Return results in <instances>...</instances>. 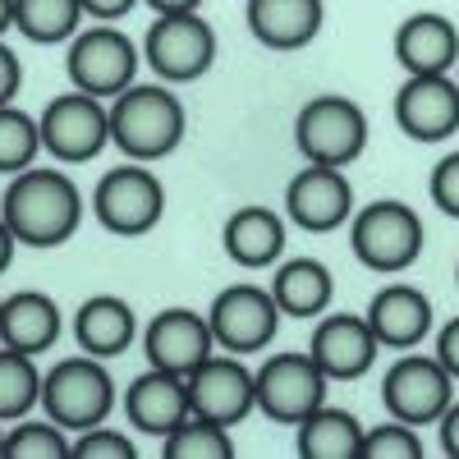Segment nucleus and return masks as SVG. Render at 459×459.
<instances>
[{
	"label": "nucleus",
	"instance_id": "nucleus-1",
	"mask_svg": "<svg viewBox=\"0 0 459 459\" xmlns=\"http://www.w3.org/2000/svg\"><path fill=\"white\" fill-rule=\"evenodd\" d=\"M0 216L23 248H60L83 225V194L56 166H28L10 175L0 194Z\"/></svg>",
	"mask_w": 459,
	"mask_h": 459
},
{
	"label": "nucleus",
	"instance_id": "nucleus-2",
	"mask_svg": "<svg viewBox=\"0 0 459 459\" xmlns=\"http://www.w3.org/2000/svg\"><path fill=\"white\" fill-rule=\"evenodd\" d=\"M188 134V110L166 83H134L110 101V143L129 161H166Z\"/></svg>",
	"mask_w": 459,
	"mask_h": 459
},
{
	"label": "nucleus",
	"instance_id": "nucleus-3",
	"mask_svg": "<svg viewBox=\"0 0 459 459\" xmlns=\"http://www.w3.org/2000/svg\"><path fill=\"white\" fill-rule=\"evenodd\" d=\"M120 391L106 368V359H92L79 350V359H60L51 372H42V409L65 432H88L97 423H110Z\"/></svg>",
	"mask_w": 459,
	"mask_h": 459
},
{
	"label": "nucleus",
	"instance_id": "nucleus-4",
	"mask_svg": "<svg viewBox=\"0 0 459 459\" xmlns=\"http://www.w3.org/2000/svg\"><path fill=\"white\" fill-rule=\"evenodd\" d=\"M423 221L400 198H377L368 207H354L350 216V248L377 276H400L423 257Z\"/></svg>",
	"mask_w": 459,
	"mask_h": 459
},
{
	"label": "nucleus",
	"instance_id": "nucleus-5",
	"mask_svg": "<svg viewBox=\"0 0 459 459\" xmlns=\"http://www.w3.org/2000/svg\"><path fill=\"white\" fill-rule=\"evenodd\" d=\"M368 115L354 97H335L322 92L313 101H303V110L294 115V147L303 161L313 166H335L350 170L363 152H368Z\"/></svg>",
	"mask_w": 459,
	"mask_h": 459
},
{
	"label": "nucleus",
	"instance_id": "nucleus-6",
	"mask_svg": "<svg viewBox=\"0 0 459 459\" xmlns=\"http://www.w3.org/2000/svg\"><path fill=\"white\" fill-rule=\"evenodd\" d=\"M138 65H143V51L129 42L120 28H110V23L79 28L69 37V51H65L69 83L79 92L101 97V101H115L125 88H134Z\"/></svg>",
	"mask_w": 459,
	"mask_h": 459
},
{
	"label": "nucleus",
	"instance_id": "nucleus-7",
	"mask_svg": "<svg viewBox=\"0 0 459 459\" xmlns=\"http://www.w3.org/2000/svg\"><path fill=\"white\" fill-rule=\"evenodd\" d=\"M92 216L120 239H143L166 216V188L147 170V161L115 166L92 188Z\"/></svg>",
	"mask_w": 459,
	"mask_h": 459
},
{
	"label": "nucleus",
	"instance_id": "nucleus-8",
	"mask_svg": "<svg viewBox=\"0 0 459 459\" xmlns=\"http://www.w3.org/2000/svg\"><path fill=\"white\" fill-rule=\"evenodd\" d=\"M37 125H42V152L65 166H83L101 157V147H110V101L74 88L51 97Z\"/></svg>",
	"mask_w": 459,
	"mask_h": 459
},
{
	"label": "nucleus",
	"instance_id": "nucleus-9",
	"mask_svg": "<svg viewBox=\"0 0 459 459\" xmlns=\"http://www.w3.org/2000/svg\"><path fill=\"white\" fill-rule=\"evenodd\" d=\"M143 60L161 83H198L216 65V28L198 14H157L143 37Z\"/></svg>",
	"mask_w": 459,
	"mask_h": 459
},
{
	"label": "nucleus",
	"instance_id": "nucleus-10",
	"mask_svg": "<svg viewBox=\"0 0 459 459\" xmlns=\"http://www.w3.org/2000/svg\"><path fill=\"white\" fill-rule=\"evenodd\" d=\"M253 391L257 409L281 428H299L317 404H326L331 377L317 368L313 354H276L262 368H253Z\"/></svg>",
	"mask_w": 459,
	"mask_h": 459
},
{
	"label": "nucleus",
	"instance_id": "nucleus-11",
	"mask_svg": "<svg viewBox=\"0 0 459 459\" xmlns=\"http://www.w3.org/2000/svg\"><path fill=\"white\" fill-rule=\"evenodd\" d=\"M207 322H212V340L216 350L225 354H262L266 344L276 340L281 331V308L266 285H225L212 308H207Z\"/></svg>",
	"mask_w": 459,
	"mask_h": 459
},
{
	"label": "nucleus",
	"instance_id": "nucleus-12",
	"mask_svg": "<svg viewBox=\"0 0 459 459\" xmlns=\"http://www.w3.org/2000/svg\"><path fill=\"white\" fill-rule=\"evenodd\" d=\"M455 400V377L432 359L423 354H409V359H395L386 368V377H381V404H386L391 418H400V423L409 428H437V418L450 409Z\"/></svg>",
	"mask_w": 459,
	"mask_h": 459
},
{
	"label": "nucleus",
	"instance_id": "nucleus-13",
	"mask_svg": "<svg viewBox=\"0 0 459 459\" xmlns=\"http://www.w3.org/2000/svg\"><path fill=\"white\" fill-rule=\"evenodd\" d=\"M188 386V413H203L221 428H239L244 418L257 409V391H253V368L239 354H225L221 359H203L194 372L184 377Z\"/></svg>",
	"mask_w": 459,
	"mask_h": 459
},
{
	"label": "nucleus",
	"instance_id": "nucleus-14",
	"mask_svg": "<svg viewBox=\"0 0 459 459\" xmlns=\"http://www.w3.org/2000/svg\"><path fill=\"white\" fill-rule=\"evenodd\" d=\"M285 216L299 225L303 235H331V230L350 225L354 216V184L335 166H313L303 161V170L285 184Z\"/></svg>",
	"mask_w": 459,
	"mask_h": 459
},
{
	"label": "nucleus",
	"instance_id": "nucleus-15",
	"mask_svg": "<svg viewBox=\"0 0 459 459\" xmlns=\"http://www.w3.org/2000/svg\"><path fill=\"white\" fill-rule=\"evenodd\" d=\"M395 125L413 143H446L459 134V79L455 74H404L395 92Z\"/></svg>",
	"mask_w": 459,
	"mask_h": 459
},
{
	"label": "nucleus",
	"instance_id": "nucleus-16",
	"mask_svg": "<svg viewBox=\"0 0 459 459\" xmlns=\"http://www.w3.org/2000/svg\"><path fill=\"white\" fill-rule=\"evenodd\" d=\"M143 354H147V368H166V372L188 377L203 359L216 354L207 313L179 308V303H175V308H161L157 317L147 322V331H143Z\"/></svg>",
	"mask_w": 459,
	"mask_h": 459
},
{
	"label": "nucleus",
	"instance_id": "nucleus-17",
	"mask_svg": "<svg viewBox=\"0 0 459 459\" xmlns=\"http://www.w3.org/2000/svg\"><path fill=\"white\" fill-rule=\"evenodd\" d=\"M377 335L363 317L354 313H322L317 326H313V340H308V354L317 359V368L331 377V381H359L372 372L377 363Z\"/></svg>",
	"mask_w": 459,
	"mask_h": 459
},
{
	"label": "nucleus",
	"instance_id": "nucleus-18",
	"mask_svg": "<svg viewBox=\"0 0 459 459\" xmlns=\"http://www.w3.org/2000/svg\"><path fill=\"white\" fill-rule=\"evenodd\" d=\"M363 322L372 326L381 350H395V354H409L418 350L428 335H432V299L418 290V285H381L368 303Z\"/></svg>",
	"mask_w": 459,
	"mask_h": 459
},
{
	"label": "nucleus",
	"instance_id": "nucleus-19",
	"mask_svg": "<svg viewBox=\"0 0 459 459\" xmlns=\"http://www.w3.org/2000/svg\"><path fill=\"white\" fill-rule=\"evenodd\" d=\"M120 404H125V418H129L134 432L161 441L166 432H175L188 418V386H184L179 372L147 368V372H138L125 386Z\"/></svg>",
	"mask_w": 459,
	"mask_h": 459
},
{
	"label": "nucleus",
	"instance_id": "nucleus-20",
	"mask_svg": "<svg viewBox=\"0 0 459 459\" xmlns=\"http://www.w3.org/2000/svg\"><path fill=\"white\" fill-rule=\"evenodd\" d=\"M395 65L404 74H455L459 28L437 10H418L395 28Z\"/></svg>",
	"mask_w": 459,
	"mask_h": 459
},
{
	"label": "nucleus",
	"instance_id": "nucleus-21",
	"mask_svg": "<svg viewBox=\"0 0 459 459\" xmlns=\"http://www.w3.org/2000/svg\"><path fill=\"white\" fill-rule=\"evenodd\" d=\"M248 32L266 51H303L322 32L326 5L322 0H248Z\"/></svg>",
	"mask_w": 459,
	"mask_h": 459
},
{
	"label": "nucleus",
	"instance_id": "nucleus-22",
	"mask_svg": "<svg viewBox=\"0 0 459 459\" xmlns=\"http://www.w3.org/2000/svg\"><path fill=\"white\" fill-rule=\"evenodd\" d=\"M285 216L272 207H239L230 212L225 230H221V248L225 257L244 266V272H262V266H276L285 257Z\"/></svg>",
	"mask_w": 459,
	"mask_h": 459
},
{
	"label": "nucleus",
	"instance_id": "nucleus-23",
	"mask_svg": "<svg viewBox=\"0 0 459 459\" xmlns=\"http://www.w3.org/2000/svg\"><path fill=\"white\" fill-rule=\"evenodd\" d=\"M272 299L281 317H294V322H317L322 313H331L335 303V276L331 266L317 262V257H285L276 262V276H272Z\"/></svg>",
	"mask_w": 459,
	"mask_h": 459
},
{
	"label": "nucleus",
	"instance_id": "nucleus-24",
	"mask_svg": "<svg viewBox=\"0 0 459 459\" xmlns=\"http://www.w3.org/2000/svg\"><path fill=\"white\" fill-rule=\"evenodd\" d=\"M60 340V303L42 290H19L0 299V344L42 359Z\"/></svg>",
	"mask_w": 459,
	"mask_h": 459
},
{
	"label": "nucleus",
	"instance_id": "nucleus-25",
	"mask_svg": "<svg viewBox=\"0 0 459 459\" xmlns=\"http://www.w3.org/2000/svg\"><path fill=\"white\" fill-rule=\"evenodd\" d=\"M138 335V317L120 294H92L74 313V340L92 359H120Z\"/></svg>",
	"mask_w": 459,
	"mask_h": 459
},
{
	"label": "nucleus",
	"instance_id": "nucleus-26",
	"mask_svg": "<svg viewBox=\"0 0 459 459\" xmlns=\"http://www.w3.org/2000/svg\"><path fill=\"white\" fill-rule=\"evenodd\" d=\"M359 446H363V423L350 409H335L331 400L317 404L294 428V450L303 459H359Z\"/></svg>",
	"mask_w": 459,
	"mask_h": 459
},
{
	"label": "nucleus",
	"instance_id": "nucleus-27",
	"mask_svg": "<svg viewBox=\"0 0 459 459\" xmlns=\"http://www.w3.org/2000/svg\"><path fill=\"white\" fill-rule=\"evenodd\" d=\"M79 28H83L79 0H14V32H23L37 47L69 42Z\"/></svg>",
	"mask_w": 459,
	"mask_h": 459
},
{
	"label": "nucleus",
	"instance_id": "nucleus-28",
	"mask_svg": "<svg viewBox=\"0 0 459 459\" xmlns=\"http://www.w3.org/2000/svg\"><path fill=\"white\" fill-rule=\"evenodd\" d=\"M42 404V368L32 354L0 344V423H19Z\"/></svg>",
	"mask_w": 459,
	"mask_h": 459
},
{
	"label": "nucleus",
	"instance_id": "nucleus-29",
	"mask_svg": "<svg viewBox=\"0 0 459 459\" xmlns=\"http://www.w3.org/2000/svg\"><path fill=\"white\" fill-rule=\"evenodd\" d=\"M161 455L166 459H235V441H230V428L212 423L203 413H188L175 432L161 437Z\"/></svg>",
	"mask_w": 459,
	"mask_h": 459
},
{
	"label": "nucleus",
	"instance_id": "nucleus-30",
	"mask_svg": "<svg viewBox=\"0 0 459 459\" xmlns=\"http://www.w3.org/2000/svg\"><path fill=\"white\" fill-rule=\"evenodd\" d=\"M42 157V125L23 106H0V175H19Z\"/></svg>",
	"mask_w": 459,
	"mask_h": 459
},
{
	"label": "nucleus",
	"instance_id": "nucleus-31",
	"mask_svg": "<svg viewBox=\"0 0 459 459\" xmlns=\"http://www.w3.org/2000/svg\"><path fill=\"white\" fill-rule=\"evenodd\" d=\"M74 432H65L56 418H19V423L5 432V450L0 459H69Z\"/></svg>",
	"mask_w": 459,
	"mask_h": 459
},
{
	"label": "nucleus",
	"instance_id": "nucleus-32",
	"mask_svg": "<svg viewBox=\"0 0 459 459\" xmlns=\"http://www.w3.org/2000/svg\"><path fill=\"white\" fill-rule=\"evenodd\" d=\"M423 437H418V428L400 423V418H391V423H377V428H363V446H359V459H423Z\"/></svg>",
	"mask_w": 459,
	"mask_h": 459
},
{
	"label": "nucleus",
	"instance_id": "nucleus-33",
	"mask_svg": "<svg viewBox=\"0 0 459 459\" xmlns=\"http://www.w3.org/2000/svg\"><path fill=\"white\" fill-rule=\"evenodd\" d=\"M134 455H138L134 437L120 432V428H110V423L74 432V450H69V459H134Z\"/></svg>",
	"mask_w": 459,
	"mask_h": 459
},
{
	"label": "nucleus",
	"instance_id": "nucleus-34",
	"mask_svg": "<svg viewBox=\"0 0 459 459\" xmlns=\"http://www.w3.org/2000/svg\"><path fill=\"white\" fill-rule=\"evenodd\" d=\"M428 194H432L437 212H446V216H455V221H459V152H446V157L432 166Z\"/></svg>",
	"mask_w": 459,
	"mask_h": 459
},
{
	"label": "nucleus",
	"instance_id": "nucleus-35",
	"mask_svg": "<svg viewBox=\"0 0 459 459\" xmlns=\"http://www.w3.org/2000/svg\"><path fill=\"white\" fill-rule=\"evenodd\" d=\"M19 88H23V65H19V56L10 51L5 37H0V106H10V101L19 97Z\"/></svg>",
	"mask_w": 459,
	"mask_h": 459
},
{
	"label": "nucleus",
	"instance_id": "nucleus-36",
	"mask_svg": "<svg viewBox=\"0 0 459 459\" xmlns=\"http://www.w3.org/2000/svg\"><path fill=\"white\" fill-rule=\"evenodd\" d=\"M437 363L459 381V317H450V322L437 331Z\"/></svg>",
	"mask_w": 459,
	"mask_h": 459
},
{
	"label": "nucleus",
	"instance_id": "nucleus-37",
	"mask_svg": "<svg viewBox=\"0 0 459 459\" xmlns=\"http://www.w3.org/2000/svg\"><path fill=\"white\" fill-rule=\"evenodd\" d=\"M79 5H83V19H92V23H115V19L134 14L138 0H79Z\"/></svg>",
	"mask_w": 459,
	"mask_h": 459
},
{
	"label": "nucleus",
	"instance_id": "nucleus-38",
	"mask_svg": "<svg viewBox=\"0 0 459 459\" xmlns=\"http://www.w3.org/2000/svg\"><path fill=\"white\" fill-rule=\"evenodd\" d=\"M437 441H441V455L459 459V400H450V409L437 418Z\"/></svg>",
	"mask_w": 459,
	"mask_h": 459
},
{
	"label": "nucleus",
	"instance_id": "nucleus-39",
	"mask_svg": "<svg viewBox=\"0 0 459 459\" xmlns=\"http://www.w3.org/2000/svg\"><path fill=\"white\" fill-rule=\"evenodd\" d=\"M14 248H19V239H14V230L5 225V216H0V276L14 266Z\"/></svg>",
	"mask_w": 459,
	"mask_h": 459
},
{
	"label": "nucleus",
	"instance_id": "nucleus-40",
	"mask_svg": "<svg viewBox=\"0 0 459 459\" xmlns=\"http://www.w3.org/2000/svg\"><path fill=\"white\" fill-rule=\"evenodd\" d=\"M157 14H188V10H203V0H147Z\"/></svg>",
	"mask_w": 459,
	"mask_h": 459
},
{
	"label": "nucleus",
	"instance_id": "nucleus-41",
	"mask_svg": "<svg viewBox=\"0 0 459 459\" xmlns=\"http://www.w3.org/2000/svg\"><path fill=\"white\" fill-rule=\"evenodd\" d=\"M14 28V0H0V37Z\"/></svg>",
	"mask_w": 459,
	"mask_h": 459
},
{
	"label": "nucleus",
	"instance_id": "nucleus-42",
	"mask_svg": "<svg viewBox=\"0 0 459 459\" xmlns=\"http://www.w3.org/2000/svg\"><path fill=\"white\" fill-rule=\"evenodd\" d=\"M0 450H5V423H0Z\"/></svg>",
	"mask_w": 459,
	"mask_h": 459
},
{
	"label": "nucleus",
	"instance_id": "nucleus-43",
	"mask_svg": "<svg viewBox=\"0 0 459 459\" xmlns=\"http://www.w3.org/2000/svg\"><path fill=\"white\" fill-rule=\"evenodd\" d=\"M455 285H459V266H455Z\"/></svg>",
	"mask_w": 459,
	"mask_h": 459
},
{
	"label": "nucleus",
	"instance_id": "nucleus-44",
	"mask_svg": "<svg viewBox=\"0 0 459 459\" xmlns=\"http://www.w3.org/2000/svg\"><path fill=\"white\" fill-rule=\"evenodd\" d=\"M455 79H459V65H455Z\"/></svg>",
	"mask_w": 459,
	"mask_h": 459
},
{
	"label": "nucleus",
	"instance_id": "nucleus-45",
	"mask_svg": "<svg viewBox=\"0 0 459 459\" xmlns=\"http://www.w3.org/2000/svg\"><path fill=\"white\" fill-rule=\"evenodd\" d=\"M0 299H5V294H0Z\"/></svg>",
	"mask_w": 459,
	"mask_h": 459
}]
</instances>
